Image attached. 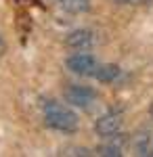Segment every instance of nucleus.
Instances as JSON below:
<instances>
[{
    "label": "nucleus",
    "instance_id": "f257e3e1",
    "mask_svg": "<svg viewBox=\"0 0 153 157\" xmlns=\"http://www.w3.org/2000/svg\"><path fill=\"white\" fill-rule=\"evenodd\" d=\"M44 121H46V126L59 132H76V128H78V115L71 109L63 107L61 103H55V101H48L44 105Z\"/></svg>",
    "mask_w": 153,
    "mask_h": 157
},
{
    "label": "nucleus",
    "instance_id": "f03ea898",
    "mask_svg": "<svg viewBox=\"0 0 153 157\" xmlns=\"http://www.w3.org/2000/svg\"><path fill=\"white\" fill-rule=\"evenodd\" d=\"M65 65H67L69 71L78 73V75H94L96 67H99L96 59H94L90 52H76V55L67 57Z\"/></svg>",
    "mask_w": 153,
    "mask_h": 157
},
{
    "label": "nucleus",
    "instance_id": "7ed1b4c3",
    "mask_svg": "<svg viewBox=\"0 0 153 157\" xmlns=\"http://www.w3.org/2000/svg\"><path fill=\"white\" fill-rule=\"evenodd\" d=\"M96 92H94L90 86H82V84H71L65 88V101L69 105L76 107H88L90 103H94Z\"/></svg>",
    "mask_w": 153,
    "mask_h": 157
},
{
    "label": "nucleus",
    "instance_id": "20e7f679",
    "mask_svg": "<svg viewBox=\"0 0 153 157\" xmlns=\"http://www.w3.org/2000/svg\"><path fill=\"white\" fill-rule=\"evenodd\" d=\"M120 128H122L120 113H105V115H101L99 120L94 121V132L99 134V136H105V138L118 134Z\"/></svg>",
    "mask_w": 153,
    "mask_h": 157
},
{
    "label": "nucleus",
    "instance_id": "39448f33",
    "mask_svg": "<svg viewBox=\"0 0 153 157\" xmlns=\"http://www.w3.org/2000/svg\"><path fill=\"white\" fill-rule=\"evenodd\" d=\"M65 44L76 50H88L94 44V34L90 29H73L71 34H67Z\"/></svg>",
    "mask_w": 153,
    "mask_h": 157
},
{
    "label": "nucleus",
    "instance_id": "423d86ee",
    "mask_svg": "<svg viewBox=\"0 0 153 157\" xmlns=\"http://www.w3.org/2000/svg\"><path fill=\"white\" fill-rule=\"evenodd\" d=\"M151 140H153V134L147 132V130H141L139 134H134L132 138V149L136 155H149L151 153Z\"/></svg>",
    "mask_w": 153,
    "mask_h": 157
},
{
    "label": "nucleus",
    "instance_id": "0eeeda50",
    "mask_svg": "<svg viewBox=\"0 0 153 157\" xmlns=\"http://www.w3.org/2000/svg\"><path fill=\"white\" fill-rule=\"evenodd\" d=\"M118 75H120V67L118 65H99L96 71H94V78H96L99 82H105V84L113 82Z\"/></svg>",
    "mask_w": 153,
    "mask_h": 157
},
{
    "label": "nucleus",
    "instance_id": "6e6552de",
    "mask_svg": "<svg viewBox=\"0 0 153 157\" xmlns=\"http://www.w3.org/2000/svg\"><path fill=\"white\" fill-rule=\"evenodd\" d=\"M124 143H126V138H124V136L120 134L118 138H111V143H109V145L99 147V153H101V155H107V157L122 155V149H124Z\"/></svg>",
    "mask_w": 153,
    "mask_h": 157
},
{
    "label": "nucleus",
    "instance_id": "1a4fd4ad",
    "mask_svg": "<svg viewBox=\"0 0 153 157\" xmlns=\"http://www.w3.org/2000/svg\"><path fill=\"white\" fill-rule=\"evenodd\" d=\"M61 6L69 13H86L90 9V0H61Z\"/></svg>",
    "mask_w": 153,
    "mask_h": 157
},
{
    "label": "nucleus",
    "instance_id": "9d476101",
    "mask_svg": "<svg viewBox=\"0 0 153 157\" xmlns=\"http://www.w3.org/2000/svg\"><path fill=\"white\" fill-rule=\"evenodd\" d=\"M118 2H139V0H118Z\"/></svg>",
    "mask_w": 153,
    "mask_h": 157
},
{
    "label": "nucleus",
    "instance_id": "9b49d317",
    "mask_svg": "<svg viewBox=\"0 0 153 157\" xmlns=\"http://www.w3.org/2000/svg\"><path fill=\"white\" fill-rule=\"evenodd\" d=\"M149 113H151V117H153V105H151V107H149Z\"/></svg>",
    "mask_w": 153,
    "mask_h": 157
}]
</instances>
